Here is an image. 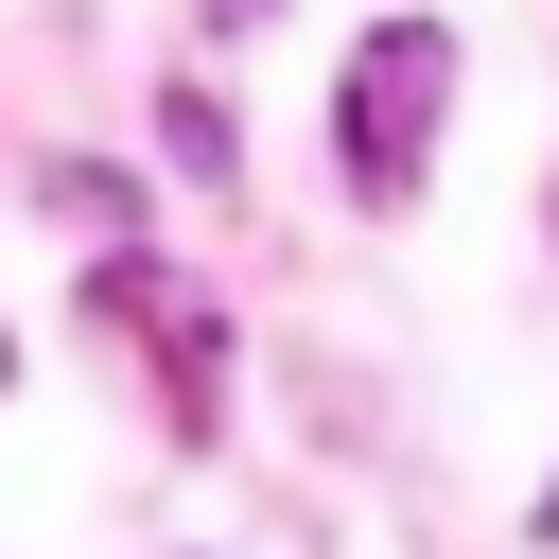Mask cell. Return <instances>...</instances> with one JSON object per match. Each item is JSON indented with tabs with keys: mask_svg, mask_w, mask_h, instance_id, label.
<instances>
[{
	"mask_svg": "<svg viewBox=\"0 0 559 559\" xmlns=\"http://www.w3.org/2000/svg\"><path fill=\"white\" fill-rule=\"evenodd\" d=\"M437 105H454V35H437V17H384V35L349 52V105H332V140H349V192H367V210H384V192H419Z\"/></svg>",
	"mask_w": 559,
	"mask_h": 559,
	"instance_id": "6da1fadb",
	"label": "cell"
},
{
	"mask_svg": "<svg viewBox=\"0 0 559 559\" xmlns=\"http://www.w3.org/2000/svg\"><path fill=\"white\" fill-rule=\"evenodd\" d=\"M0 384H17V332H0Z\"/></svg>",
	"mask_w": 559,
	"mask_h": 559,
	"instance_id": "7a4b0ae2",
	"label": "cell"
},
{
	"mask_svg": "<svg viewBox=\"0 0 559 559\" xmlns=\"http://www.w3.org/2000/svg\"><path fill=\"white\" fill-rule=\"evenodd\" d=\"M210 17H262V0H210Z\"/></svg>",
	"mask_w": 559,
	"mask_h": 559,
	"instance_id": "3957f363",
	"label": "cell"
},
{
	"mask_svg": "<svg viewBox=\"0 0 559 559\" xmlns=\"http://www.w3.org/2000/svg\"><path fill=\"white\" fill-rule=\"evenodd\" d=\"M542 542H559V489H542Z\"/></svg>",
	"mask_w": 559,
	"mask_h": 559,
	"instance_id": "277c9868",
	"label": "cell"
}]
</instances>
